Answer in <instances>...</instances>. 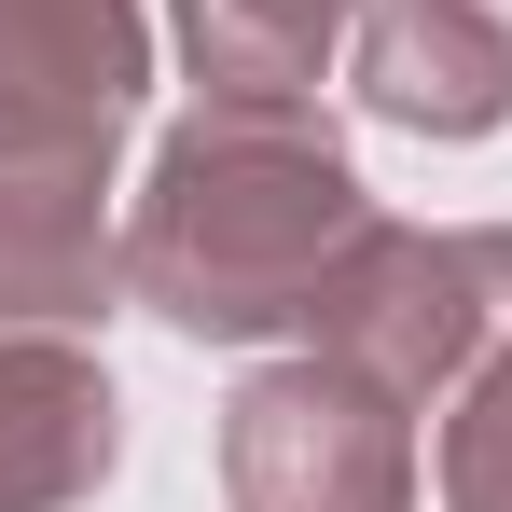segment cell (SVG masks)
Segmentation results:
<instances>
[{
  "label": "cell",
  "mask_w": 512,
  "mask_h": 512,
  "mask_svg": "<svg viewBox=\"0 0 512 512\" xmlns=\"http://www.w3.org/2000/svg\"><path fill=\"white\" fill-rule=\"evenodd\" d=\"M346 84L402 139H485V125H512V14L499 0H360Z\"/></svg>",
  "instance_id": "8992f818"
},
{
  "label": "cell",
  "mask_w": 512,
  "mask_h": 512,
  "mask_svg": "<svg viewBox=\"0 0 512 512\" xmlns=\"http://www.w3.org/2000/svg\"><path fill=\"white\" fill-rule=\"evenodd\" d=\"M443 512H512V346L443 402Z\"/></svg>",
  "instance_id": "9c48e42d"
},
{
  "label": "cell",
  "mask_w": 512,
  "mask_h": 512,
  "mask_svg": "<svg viewBox=\"0 0 512 512\" xmlns=\"http://www.w3.org/2000/svg\"><path fill=\"white\" fill-rule=\"evenodd\" d=\"M360 0H167V42L208 97H319Z\"/></svg>",
  "instance_id": "ba28073f"
},
{
  "label": "cell",
  "mask_w": 512,
  "mask_h": 512,
  "mask_svg": "<svg viewBox=\"0 0 512 512\" xmlns=\"http://www.w3.org/2000/svg\"><path fill=\"white\" fill-rule=\"evenodd\" d=\"M153 97V14L139 0H0V153L125 139Z\"/></svg>",
  "instance_id": "5b68a950"
},
{
  "label": "cell",
  "mask_w": 512,
  "mask_h": 512,
  "mask_svg": "<svg viewBox=\"0 0 512 512\" xmlns=\"http://www.w3.org/2000/svg\"><path fill=\"white\" fill-rule=\"evenodd\" d=\"M111 153L125 139L0 153V333H84V319H111V291H125Z\"/></svg>",
  "instance_id": "277c9868"
},
{
  "label": "cell",
  "mask_w": 512,
  "mask_h": 512,
  "mask_svg": "<svg viewBox=\"0 0 512 512\" xmlns=\"http://www.w3.org/2000/svg\"><path fill=\"white\" fill-rule=\"evenodd\" d=\"M374 222L319 97H194L139 167L125 291L194 346H319Z\"/></svg>",
  "instance_id": "6da1fadb"
},
{
  "label": "cell",
  "mask_w": 512,
  "mask_h": 512,
  "mask_svg": "<svg viewBox=\"0 0 512 512\" xmlns=\"http://www.w3.org/2000/svg\"><path fill=\"white\" fill-rule=\"evenodd\" d=\"M222 499L236 512H416V402L333 346H291L222 416Z\"/></svg>",
  "instance_id": "3957f363"
},
{
  "label": "cell",
  "mask_w": 512,
  "mask_h": 512,
  "mask_svg": "<svg viewBox=\"0 0 512 512\" xmlns=\"http://www.w3.org/2000/svg\"><path fill=\"white\" fill-rule=\"evenodd\" d=\"M333 360H360L374 388H402L416 416H443L485 360L512 346V222H374L360 263H346L333 319H319Z\"/></svg>",
  "instance_id": "7a4b0ae2"
},
{
  "label": "cell",
  "mask_w": 512,
  "mask_h": 512,
  "mask_svg": "<svg viewBox=\"0 0 512 512\" xmlns=\"http://www.w3.org/2000/svg\"><path fill=\"white\" fill-rule=\"evenodd\" d=\"M125 457V402L70 333H0V512H84Z\"/></svg>",
  "instance_id": "52a82bcc"
}]
</instances>
